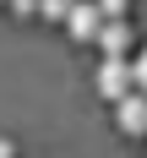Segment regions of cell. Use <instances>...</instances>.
I'll use <instances>...</instances> for the list:
<instances>
[{
  "instance_id": "1",
  "label": "cell",
  "mask_w": 147,
  "mask_h": 158,
  "mask_svg": "<svg viewBox=\"0 0 147 158\" xmlns=\"http://www.w3.org/2000/svg\"><path fill=\"white\" fill-rule=\"evenodd\" d=\"M98 93L109 98V104L142 93V87H136V65H131V55H104V65H98Z\"/></svg>"
},
{
  "instance_id": "2",
  "label": "cell",
  "mask_w": 147,
  "mask_h": 158,
  "mask_svg": "<svg viewBox=\"0 0 147 158\" xmlns=\"http://www.w3.org/2000/svg\"><path fill=\"white\" fill-rule=\"evenodd\" d=\"M104 22H109V16H104V6H98V0H76V11L65 16V27H71V38H76V44H98Z\"/></svg>"
},
{
  "instance_id": "3",
  "label": "cell",
  "mask_w": 147,
  "mask_h": 158,
  "mask_svg": "<svg viewBox=\"0 0 147 158\" xmlns=\"http://www.w3.org/2000/svg\"><path fill=\"white\" fill-rule=\"evenodd\" d=\"M98 49H104V55H131V49H136V27H131L125 16H109L104 33H98Z\"/></svg>"
},
{
  "instance_id": "4",
  "label": "cell",
  "mask_w": 147,
  "mask_h": 158,
  "mask_svg": "<svg viewBox=\"0 0 147 158\" xmlns=\"http://www.w3.org/2000/svg\"><path fill=\"white\" fill-rule=\"evenodd\" d=\"M114 120H120V131L125 136H147V93H131L114 104Z\"/></svg>"
},
{
  "instance_id": "5",
  "label": "cell",
  "mask_w": 147,
  "mask_h": 158,
  "mask_svg": "<svg viewBox=\"0 0 147 158\" xmlns=\"http://www.w3.org/2000/svg\"><path fill=\"white\" fill-rule=\"evenodd\" d=\"M71 11H76V0H38V16H49V22H65Z\"/></svg>"
},
{
  "instance_id": "6",
  "label": "cell",
  "mask_w": 147,
  "mask_h": 158,
  "mask_svg": "<svg viewBox=\"0 0 147 158\" xmlns=\"http://www.w3.org/2000/svg\"><path fill=\"white\" fill-rule=\"evenodd\" d=\"M131 65H136V87H142V93H147V44L136 49V55H131Z\"/></svg>"
},
{
  "instance_id": "7",
  "label": "cell",
  "mask_w": 147,
  "mask_h": 158,
  "mask_svg": "<svg viewBox=\"0 0 147 158\" xmlns=\"http://www.w3.org/2000/svg\"><path fill=\"white\" fill-rule=\"evenodd\" d=\"M98 6H104V16H125V6H131V0H98Z\"/></svg>"
},
{
  "instance_id": "8",
  "label": "cell",
  "mask_w": 147,
  "mask_h": 158,
  "mask_svg": "<svg viewBox=\"0 0 147 158\" xmlns=\"http://www.w3.org/2000/svg\"><path fill=\"white\" fill-rule=\"evenodd\" d=\"M11 6H16L22 16H27V11H38V0H11Z\"/></svg>"
},
{
  "instance_id": "9",
  "label": "cell",
  "mask_w": 147,
  "mask_h": 158,
  "mask_svg": "<svg viewBox=\"0 0 147 158\" xmlns=\"http://www.w3.org/2000/svg\"><path fill=\"white\" fill-rule=\"evenodd\" d=\"M0 6H11V0H0Z\"/></svg>"
}]
</instances>
